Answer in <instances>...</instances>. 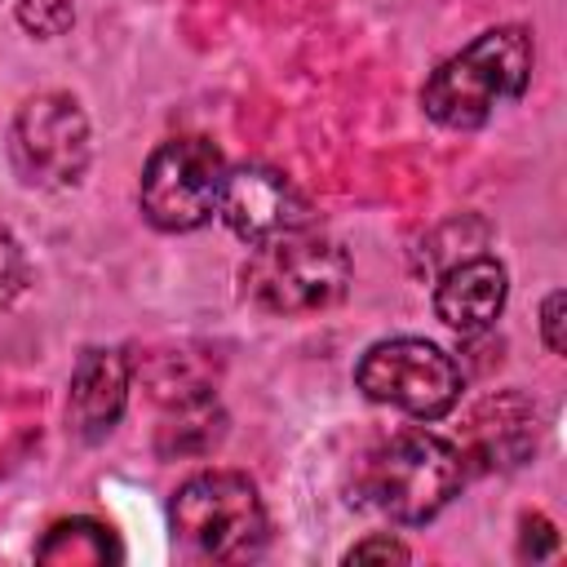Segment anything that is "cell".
Wrapping results in <instances>:
<instances>
[{"instance_id": "cell-1", "label": "cell", "mask_w": 567, "mask_h": 567, "mask_svg": "<svg viewBox=\"0 0 567 567\" xmlns=\"http://www.w3.org/2000/svg\"><path fill=\"white\" fill-rule=\"evenodd\" d=\"M527 80L532 35L523 27H492L425 80L421 106L443 128H478L496 106L523 97Z\"/></svg>"}, {"instance_id": "cell-2", "label": "cell", "mask_w": 567, "mask_h": 567, "mask_svg": "<svg viewBox=\"0 0 567 567\" xmlns=\"http://www.w3.org/2000/svg\"><path fill=\"white\" fill-rule=\"evenodd\" d=\"M461 478L465 461L447 439L403 430L363 461L359 496L394 523H430L456 496Z\"/></svg>"}, {"instance_id": "cell-3", "label": "cell", "mask_w": 567, "mask_h": 567, "mask_svg": "<svg viewBox=\"0 0 567 567\" xmlns=\"http://www.w3.org/2000/svg\"><path fill=\"white\" fill-rule=\"evenodd\" d=\"M346 288H350L346 248L310 226L252 244V257L244 266V292L275 315L328 310L346 297Z\"/></svg>"}, {"instance_id": "cell-4", "label": "cell", "mask_w": 567, "mask_h": 567, "mask_svg": "<svg viewBox=\"0 0 567 567\" xmlns=\"http://www.w3.org/2000/svg\"><path fill=\"white\" fill-rule=\"evenodd\" d=\"M173 527L177 536L221 563L252 558L266 540V509L257 487L235 470H204L186 478L173 496Z\"/></svg>"}, {"instance_id": "cell-5", "label": "cell", "mask_w": 567, "mask_h": 567, "mask_svg": "<svg viewBox=\"0 0 567 567\" xmlns=\"http://www.w3.org/2000/svg\"><path fill=\"white\" fill-rule=\"evenodd\" d=\"M354 385L372 403H390L416 421H439L461 399V368L434 341L394 337L368 346V354L354 368Z\"/></svg>"}, {"instance_id": "cell-6", "label": "cell", "mask_w": 567, "mask_h": 567, "mask_svg": "<svg viewBox=\"0 0 567 567\" xmlns=\"http://www.w3.org/2000/svg\"><path fill=\"white\" fill-rule=\"evenodd\" d=\"M226 182V159L208 137L159 142L142 168V213L159 230H195L217 213Z\"/></svg>"}, {"instance_id": "cell-7", "label": "cell", "mask_w": 567, "mask_h": 567, "mask_svg": "<svg viewBox=\"0 0 567 567\" xmlns=\"http://www.w3.org/2000/svg\"><path fill=\"white\" fill-rule=\"evenodd\" d=\"M13 168L27 186H75L89 164V120L71 93H35L13 120Z\"/></svg>"}, {"instance_id": "cell-8", "label": "cell", "mask_w": 567, "mask_h": 567, "mask_svg": "<svg viewBox=\"0 0 567 567\" xmlns=\"http://www.w3.org/2000/svg\"><path fill=\"white\" fill-rule=\"evenodd\" d=\"M221 221L244 239V244H266L275 235L310 226V204L306 195L275 168L266 164H244L226 168L221 199H217Z\"/></svg>"}, {"instance_id": "cell-9", "label": "cell", "mask_w": 567, "mask_h": 567, "mask_svg": "<svg viewBox=\"0 0 567 567\" xmlns=\"http://www.w3.org/2000/svg\"><path fill=\"white\" fill-rule=\"evenodd\" d=\"M505 292H509V279H505V266L496 257H461L443 270L439 288H434V315L461 332V337H474V332H487L501 310H505Z\"/></svg>"}, {"instance_id": "cell-10", "label": "cell", "mask_w": 567, "mask_h": 567, "mask_svg": "<svg viewBox=\"0 0 567 567\" xmlns=\"http://www.w3.org/2000/svg\"><path fill=\"white\" fill-rule=\"evenodd\" d=\"M128 399V363L120 350H84L71 372V425L80 439H102L115 430Z\"/></svg>"}, {"instance_id": "cell-11", "label": "cell", "mask_w": 567, "mask_h": 567, "mask_svg": "<svg viewBox=\"0 0 567 567\" xmlns=\"http://www.w3.org/2000/svg\"><path fill=\"white\" fill-rule=\"evenodd\" d=\"M532 425L536 416L518 394L487 399L470 416V456L483 465H518L532 447Z\"/></svg>"}, {"instance_id": "cell-12", "label": "cell", "mask_w": 567, "mask_h": 567, "mask_svg": "<svg viewBox=\"0 0 567 567\" xmlns=\"http://www.w3.org/2000/svg\"><path fill=\"white\" fill-rule=\"evenodd\" d=\"M35 558L40 563H71V567H80V563L120 558V549H115V540H111V532L102 523H93V518H66V523H53L49 527V536L35 549Z\"/></svg>"}, {"instance_id": "cell-13", "label": "cell", "mask_w": 567, "mask_h": 567, "mask_svg": "<svg viewBox=\"0 0 567 567\" xmlns=\"http://www.w3.org/2000/svg\"><path fill=\"white\" fill-rule=\"evenodd\" d=\"M18 22L31 35L53 40L75 22V9H71V0H18Z\"/></svg>"}, {"instance_id": "cell-14", "label": "cell", "mask_w": 567, "mask_h": 567, "mask_svg": "<svg viewBox=\"0 0 567 567\" xmlns=\"http://www.w3.org/2000/svg\"><path fill=\"white\" fill-rule=\"evenodd\" d=\"M22 288H27V257H22L18 239L0 226V306H9Z\"/></svg>"}, {"instance_id": "cell-15", "label": "cell", "mask_w": 567, "mask_h": 567, "mask_svg": "<svg viewBox=\"0 0 567 567\" xmlns=\"http://www.w3.org/2000/svg\"><path fill=\"white\" fill-rule=\"evenodd\" d=\"M368 558H381V563H408L412 554H408V545L403 540H394V536H368V540H359L350 554H346V563H368Z\"/></svg>"}, {"instance_id": "cell-16", "label": "cell", "mask_w": 567, "mask_h": 567, "mask_svg": "<svg viewBox=\"0 0 567 567\" xmlns=\"http://www.w3.org/2000/svg\"><path fill=\"white\" fill-rule=\"evenodd\" d=\"M554 549H558V536H554L549 518H540V514L523 518V558H527V554H532V558H549Z\"/></svg>"}, {"instance_id": "cell-17", "label": "cell", "mask_w": 567, "mask_h": 567, "mask_svg": "<svg viewBox=\"0 0 567 567\" xmlns=\"http://www.w3.org/2000/svg\"><path fill=\"white\" fill-rule=\"evenodd\" d=\"M540 332H545V346L554 354L567 350V332H563V292H549L545 306H540Z\"/></svg>"}]
</instances>
